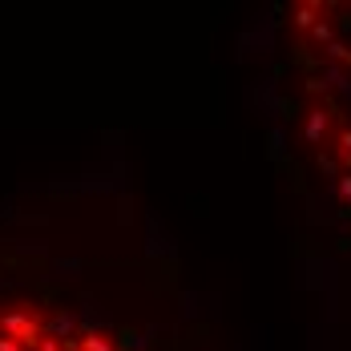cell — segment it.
<instances>
[{"mask_svg":"<svg viewBox=\"0 0 351 351\" xmlns=\"http://www.w3.org/2000/svg\"><path fill=\"white\" fill-rule=\"evenodd\" d=\"M162 335V327H141V331H121V343H117V351H149L154 348V339Z\"/></svg>","mask_w":351,"mask_h":351,"instance_id":"6da1fadb","label":"cell"},{"mask_svg":"<svg viewBox=\"0 0 351 351\" xmlns=\"http://www.w3.org/2000/svg\"><path fill=\"white\" fill-rule=\"evenodd\" d=\"M319 77L327 81V89H339L343 97H351V69H343V65H327V61H323Z\"/></svg>","mask_w":351,"mask_h":351,"instance_id":"7a4b0ae2","label":"cell"},{"mask_svg":"<svg viewBox=\"0 0 351 351\" xmlns=\"http://www.w3.org/2000/svg\"><path fill=\"white\" fill-rule=\"evenodd\" d=\"M319 8H323V4H299V8L291 12V25H295L299 33H311L319 25Z\"/></svg>","mask_w":351,"mask_h":351,"instance_id":"3957f363","label":"cell"},{"mask_svg":"<svg viewBox=\"0 0 351 351\" xmlns=\"http://www.w3.org/2000/svg\"><path fill=\"white\" fill-rule=\"evenodd\" d=\"M323 134H327V109H311V117L303 121V138L311 141V145H319Z\"/></svg>","mask_w":351,"mask_h":351,"instance_id":"277c9868","label":"cell"},{"mask_svg":"<svg viewBox=\"0 0 351 351\" xmlns=\"http://www.w3.org/2000/svg\"><path fill=\"white\" fill-rule=\"evenodd\" d=\"M73 331H77V315H73V311L53 315V323H49V335H53V339H61V343H65V339H77Z\"/></svg>","mask_w":351,"mask_h":351,"instance_id":"5b68a950","label":"cell"},{"mask_svg":"<svg viewBox=\"0 0 351 351\" xmlns=\"http://www.w3.org/2000/svg\"><path fill=\"white\" fill-rule=\"evenodd\" d=\"M267 158H271V162H282V158H287V138H282V130H271V134H267Z\"/></svg>","mask_w":351,"mask_h":351,"instance_id":"8992f818","label":"cell"},{"mask_svg":"<svg viewBox=\"0 0 351 351\" xmlns=\"http://www.w3.org/2000/svg\"><path fill=\"white\" fill-rule=\"evenodd\" d=\"M81 351H117L106 335H81Z\"/></svg>","mask_w":351,"mask_h":351,"instance_id":"52a82bcc","label":"cell"},{"mask_svg":"<svg viewBox=\"0 0 351 351\" xmlns=\"http://www.w3.org/2000/svg\"><path fill=\"white\" fill-rule=\"evenodd\" d=\"M311 40H315V45H323V49H327V45L335 40V29H331L327 21H319L315 29H311Z\"/></svg>","mask_w":351,"mask_h":351,"instance_id":"ba28073f","label":"cell"},{"mask_svg":"<svg viewBox=\"0 0 351 351\" xmlns=\"http://www.w3.org/2000/svg\"><path fill=\"white\" fill-rule=\"evenodd\" d=\"M327 190H331L335 198H343V202H348V198H351V174H339L331 186H327Z\"/></svg>","mask_w":351,"mask_h":351,"instance_id":"9c48e42d","label":"cell"},{"mask_svg":"<svg viewBox=\"0 0 351 351\" xmlns=\"http://www.w3.org/2000/svg\"><path fill=\"white\" fill-rule=\"evenodd\" d=\"M319 170H323L327 178H331V182L339 178V166H335V158H319Z\"/></svg>","mask_w":351,"mask_h":351,"instance_id":"30bf717a","label":"cell"},{"mask_svg":"<svg viewBox=\"0 0 351 351\" xmlns=\"http://www.w3.org/2000/svg\"><path fill=\"white\" fill-rule=\"evenodd\" d=\"M303 89H307V93H327V81H323V77H307Z\"/></svg>","mask_w":351,"mask_h":351,"instance_id":"8fae6325","label":"cell"},{"mask_svg":"<svg viewBox=\"0 0 351 351\" xmlns=\"http://www.w3.org/2000/svg\"><path fill=\"white\" fill-rule=\"evenodd\" d=\"M0 351H25L16 339H8V335H0Z\"/></svg>","mask_w":351,"mask_h":351,"instance_id":"7c38bea8","label":"cell"},{"mask_svg":"<svg viewBox=\"0 0 351 351\" xmlns=\"http://www.w3.org/2000/svg\"><path fill=\"white\" fill-rule=\"evenodd\" d=\"M36 351H61V343H57V339H40V343H36Z\"/></svg>","mask_w":351,"mask_h":351,"instance_id":"4fadbf2b","label":"cell"},{"mask_svg":"<svg viewBox=\"0 0 351 351\" xmlns=\"http://www.w3.org/2000/svg\"><path fill=\"white\" fill-rule=\"evenodd\" d=\"M339 29H343V33H351V12H343V16H339Z\"/></svg>","mask_w":351,"mask_h":351,"instance_id":"5bb4252c","label":"cell"},{"mask_svg":"<svg viewBox=\"0 0 351 351\" xmlns=\"http://www.w3.org/2000/svg\"><path fill=\"white\" fill-rule=\"evenodd\" d=\"M339 149H351V130H343V138H339Z\"/></svg>","mask_w":351,"mask_h":351,"instance_id":"9a60e30c","label":"cell"},{"mask_svg":"<svg viewBox=\"0 0 351 351\" xmlns=\"http://www.w3.org/2000/svg\"><path fill=\"white\" fill-rule=\"evenodd\" d=\"M339 218H351V198L343 202V206H339Z\"/></svg>","mask_w":351,"mask_h":351,"instance_id":"2e32d148","label":"cell"}]
</instances>
